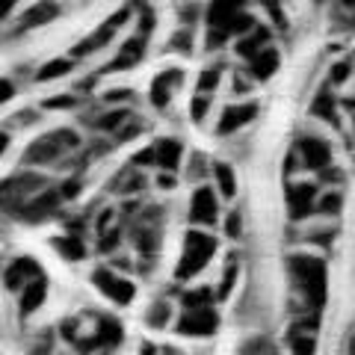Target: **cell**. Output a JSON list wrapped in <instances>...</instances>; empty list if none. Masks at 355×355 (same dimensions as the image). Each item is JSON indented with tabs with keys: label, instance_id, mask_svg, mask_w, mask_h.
<instances>
[{
	"label": "cell",
	"instance_id": "obj_35",
	"mask_svg": "<svg viewBox=\"0 0 355 355\" xmlns=\"http://www.w3.org/2000/svg\"><path fill=\"white\" fill-rule=\"evenodd\" d=\"M169 51H178V53H193V30H175L172 39H169Z\"/></svg>",
	"mask_w": 355,
	"mask_h": 355
},
{
	"label": "cell",
	"instance_id": "obj_51",
	"mask_svg": "<svg viewBox=\"0 0 355 355\" xmlns=\"http://www.w3.org/2000/svg\"><path fill=\"white\" fill-rule=\"evenodd\" d=\"M347 349H349V352H355V335L349 338V347H347Z\"/></svg>",
	"mask_w": 355,
	"mask_h": 355
},
{
	"label": "cell",
	"instance_id": "obj_20",
	"mask_svg": "<svg viewBox=\"0 0 355 355\" xmlns=\"http://www.w3.org/2000/svg\"><path fill=\"white\" fill-rule=\"evenodd\" d=\"M62 12L60 3H53V0H39V3H33L30 9H24L18 18V30H39L44 24H51V21H57Z\"/></svg>",
	"mask_w": 355,
	"mask_h": 355
},
{
	"label": "cell",
	"instance_id": "obj_52",
	"mask_svg": "<svg viewBox=\"0 0 355 355\" xmlns=\"http://www.w3.org/2000/svg\"><path fill=\"white\" fill-rule=\"evenodd\" d=\"M317 3H323V0H317Z\"/></svg>",
	"mask_w": 355,
	"mask_h": 355
},
{
	"label": "cell",
	"instance_id": "obj_38",
	"mask_svg": "<svg viewBox=\"0 0 355 355\" xmlns=\"http://www.w3.org/2000/svg\"><path fill=\"white\" fill-rule=\"evenodd\" d=\"M352 77V62L349 60H338L335 65H331V71H329V83L331 86H343Z\"/></svg>",
	"mask_w": 355,
	"mask_h": 355
},
{
	"label": "cell",
	"instance_id": "obj_24",
	"mask_svg": "<svg viewBox=\"0 0 355 355\" xmlns=\"http://www.w3.org/2000/svg\"><path fill=\"white\" fill-rule=\"evenodd\" d=\"M246 65H249L252 80H270V77L279 71V65H282V53L275 51L272 44H266V48L254 53V57H252Z\"/></svg>",
	"mask_w": 355,
	"mask_h": 355
},
{
	"label": "cell",
	"instance_id": "obj_23",
	"mask_svg": "<svg viewBox=\"0 0 355 355\" xmlns=\"http://www.w3.org/2000/svg\"><path fill=\"white\" fill-rule=\"evenodd\" d=\"M272 42V30L270 27H261V24H254L249 33H243V36H237V44H234V51H237V57L240 60H252L258 51H263L266 44Z\"/></svg>",
	"mask_w": 355,
	"mask_h": 355
},
{
	"label": "cell",
	"instance_id": "obj_1",
	"mask_svg": "<svg viewBox=\"0 0 355 355\" xmlns=\"http://www.w3.org/2000/svg\"><path fill=\"white\" fill-rule=\"evenodd\" d=\"M287 275H291L293 287V302L299 314L308 311H323L326 293H329V275H326V261L308 252H296L287 258Z\"/></svg>",
	"mask_w": 355,
	"mask_h": 355
},
{
	"label": "cell",
	"instance_id": "obj_8",
	"mask_svg": "<svg viewBox=\"0 0 355 355\" xmlns=\"http://www.w3.org/2000/svg\"><path fill=\"white\" fill-rule=\"evenodd\" d=\"M92 284L116 305H130L133 296H137V284L125 275H119L116 270H110V266H98L92 272Z\"/></svg>",
	"mask_w": 355,
	"mask_h": 355
},
{
	"label": "cell",
	"instance_id": "obj_50",
	"mask_svg": "<svg viewBox=\"0 0 355 355\" xmlns=\"http://www.w3.org/2000/svg\"><path fill=\"white\" fill-rule=\"evenodd\" d=\"M343 110L352 116V125H355V101H343Z\"/></svg>",
	"mask_w": 355,
	"mask_h": 355
},
{
	"label": "cell",
	"instance_id": "obj_31",
	"mask_svg": "<svg viewBox=\"0 0 355 355\" xmlns=\"http://www.w3.org/2000/svg\"><path fill=\"white\" fill-rule=\"evenodd\" d=\"M142 187H146V178L139 175V166H128L125 172H121L116 181H113V190L116 193H121V196H130V193H139Z\"/></svg>",
	"mask_w": 355,
	"mask_h": 355
},
{
	"label": "cell",
	"instance_id": "obj_2",
	"mask_svg": "<svg viewBox=\"0 0 355 355\" xmlns=\"http://www.w3.org/2000/svg\"><path fill=\"white\" fill-rule=\"evenodd\" d=\"M207 39H205V48L207 51H219L225 48L231 39L249 33L258 21L249 12V0H210L207 3Z\"/></svg>",
	"mask_w": 355,
	"mask_h": 355
},
{
	"label": "cell",
	"instance_id": "obj_19",
	"mask_svg": "<svg viewBox=\"0 0 355 355\" xmlns=\"http://www.w3.org/2000/svg\"><path fill=\"white\" fill-rule=\"evenodd\" d=\"M184 160V146L178 139H154L151 142V163L154 169H166V172H175Z\"/></svg>",
	"mask_w": 355,
	"mask_h": 355
},
{
	"label": "cell",
	"instance_id": "obj_21",
	"mask_svg": "<svg viewBox=\"0 0 355 355\" xmlns=\"http://www.w3.org/2000/svg\"><path fill=\"white\" fill-rule=\"evenodd\" d=\"M36 275H42V266L33 261V258H15L12 263L6 266V272H3V284H6V291H21L27 282H33Z\"/></svg>",
	"mask_w": 355,
	"mask_h": 355
},
{
	"label": "cell",
	"instance_id": "obj_32",
	"mask_svg": "<svg viewBox=\"0 0 355 355\" xmlns=\"http://www.w3.org/2000/svg\"><path fill=\"white\" fill-rule=\"evenodd\" d=\"M128 119H130V107H116V110H107V113L95 121V128L101 133H116Z\"/></svg>",
	"mask_w": 355,
	"mask_h": 355
},
{
	"label": "cell",
	"instance_id": "obj_28",
	"mask_svg": "<svg viewBox=\"0 0 355 355\" xmlns=\"http://www.w3.org/2000/svg\"><path fill=\"white\" fill-rule=\"evenodd\" d=\"M340 210H343V193L340 190H326V193L317 196V202H314V214L317 216L335 219V216H340Z\"/></svg>",
	"mask_w": 355,
	"mask_h": 355
},
{
	"label": "cell",
	"instance_id": "obj_15",
	"mask_svg": "<svg viewBox=\"0 0 355 355\" xmlns=\"http://www.w3.org/2000/svg\"><path fill=\"white\" fill-rule=\"evenodd\" d=\"M261 107L254 101H246V104H228L225 110H222V116L216 121V133L219 137H231V133H237L240 128L252 125L254 119H258Z\"/></svg>",
	"mask_w": 355,
	"mask_h": 355
},
{
	"label": "cell",
	"instance_id": "obj_7",
	"mask_svg": "<svg viewBox=\"0 0 355 355\" xmlns=\"http://www.w3.org/2000/svg\"><path fill=\"white\" fill-rule=\"evenodd\" d=\"M317 338H320V311H308V314L293 317L291 329H287V343L299 355L317 352Z\"/></svg>",
	"mask_w": 355,
	"mask_h": 355
},
{
	"label": "cell",
	"instance_id": "obj_41",
	"mask_svg": "<svg viewBox=\"0 0 355 355\" xmlns=\"http://www.w3.org/2000/svg\"><path fill=\"white\" fill-rule=\"evenodd\" d=\"M243 352H275V343L272 340H266V338H252V340H246L243 343Z\"/></svg>",
	"mask_w": 355,
	"mask_h": 355
},
{
	"label": "cell",
	"instance_id": "obj_43",
	"mask_svg": "<svg viewBox=\"0 0 355 355\" xmlns=\"http://www.w3.org/2000/svg\"><path fill=\"white\" fill-rule=\"evenodd\" d=\"M317 184H343V172L340 169H331V166H326V169L317 172Z\"/></svg>",
	"mask_w": 355,
	"mask_h": 355
},
{
	"label": "cell",
	"instance_id": "obj_44",
	"mask_svg": "<svg viewBox=\"0 0 355 355\" xmlns=\"http://www.w3.org/2000/svg\"><path fill=\"white\" fill-rule=\"evenodd\" d=\"M12 98H15V83L9 77H0V107L6 101H12Z\"/></svg>",
	"mask_w": 355,
	"mask_h": 355
},
{
	"label": "cell",
	"instance_id": "obj_17",
	"mask_svg": "<svg viewBox=\"0 0 355 355\" xmlns=\"http://www.w3.org/2000/svg\"><path fill=\"white\" fill-rule=\"evenodd\" d=\"M146 44H148V36L142 33H133V36L121 44V51L113 57V62L104 65V74H116V71H128L133 65H139V60L146 57Z\"/></svg>",
	"mask_w": 355,
	"mask_h": 355
},
{
	"label": "cell",
	"instance_id": "obj_48",
	"mask_svg": "<svg viewBox=\"0 0 355 355\" xmlns=\"http://www.w3.org/2000/svg\"><path fill=\"white\" fill-rule=\"evenodd\" d=\"M18 3V0H0V21H3L9 15V9H12Z\"/></svg>",
	"mask_w": 355,
	"mask_h": 355
},
{
	"label": "cell",
	"instance_id": "obj_30",
	"mask_svg": "<svg viewBox=\"0 0 355 355\" xmlns=\"http://www.w3.org/2000/svg\"><path fill=\"white\" fill-rule=\"evenodd\" d=\"M169 320H175L172 302H169V299H154V302L148 305V311H146V323L151 329H166V326H169Z\"/></svg>",
	"mask_w": 355,
	"mask_h": 355
},
{
	"label": "cell",
	"instance_id": "obj_45",
	"mask_svg": "<svg viewBox=\"0 0 355 355\" xmlns=\"http://www.w3.org/2000/svg\"><path fill=\"white\" fill-rule=\"evenodd\" d=\"M133 98H137V95H133L130 92V89H116V92H107L104 95V104H113V101H133Z\"/></svg>",
	"mask_w": 355,
	"mask_h": 355
},
{
	"label": "cell",
	"instance_id": "obj_27",
	"mask_svg": "<svg viewBox=\"0 0 355 355\" xmlns=\"http://www.w3.org/2000/svg\"><path fill=\"white\" fill-rule=\"evenodd\" d=\"M74 71V60L71 57H57V60H48L36 71V80L39 83H48V80H60V77H69Z\"/></svg>",
	"mask_w": 355,
	"mask_h": 355
},
{
	"label": "cell",
	"instance_id": "obj_33",
	"mask_svg": "<svg viewBox=\"0 0 355 355\" xmlns=\"http://www.w3.org/2000/svg\"><path fill=\"white\" fill-rule=\"evenodd\" d=\"M222 86V65H207V69L198 71V95H214L216 89Z\"/></svg>",
	"mask_w": 355,
	"mask_h": 355
},
{
	"label": "cell",
	"instance_id": "obj_4",
	"mask_svg": "<svg viewBox=\"0 0 355 355\" xmlns=\"http://www.w3.org/2000/svg\"><path fill=\"white\" fill-rule=\"evenodd\" d=\"M77 148H80V137L71 128H57L30 142L24 151V166H51Z\"/></svg>",
	"mask_w": 355,
	"mask_h": 355
},
{
	"label": "cell",
	"instance_id": "obj_42",
	"mask_svg": "<svg viewBox=\"0 0 355 355\" xmlns=\"http://www.w3.org/2000/svg\"><path fill=\"white\" fill-rule=\"evenodd\" d=\"M222 228H225L228 237H240L243 234V225H240V214H237V210H231V214L225 216V225H222Z\"/></svg>",
	"mask_w": 355,
	"mask_h": 355
},
{
	"label": "cell",
	"instance_id": "obj_18",
	"mask_svg": "<svg viewBox=\"0 0 355 355\" xmlns=\"http://www.w3.org/2000/svg\"><path fill=\"white\" fill-rule=\"evenodd\" d=\"M181 83H184V71L181 69H166V71H160L151 80V104L157 107V110H169L172 98H175L178 89H181Z\"/></svg>",
	"mask_w": 355,
	"mask_h": 355
},
{
	"label": "cell",
	"instance_id": "obj_22",
	"mask_svg": "<svg viewBox=\"0 0 355 355\" xmlns=\"http://www.w3.org/2000/svg\"><path fill=\"white\" fill-rule=\"evenodd\" d=\"M18 293H21L18 296L21 317H30V314H36V311L44 305V299H48V282H44V275H36V279L27 282Z\"/></svg>",
	"mask_w": 355,
	"mask_h": 355
},
{
	"label": "cell",
	"instance_id": "obj_3",
	"mask_svg": "<svg viewBox=\"0 0 355 355\" xmlns=\"http://www.w3.org/2000/svg\"><path fill=\"white\" fill-rule=\"evenodd\" d=\"M214 254H216V237L202 225L190 228L184 237V254L175 266V279H181V282L193 279V275H198L210 261H214Z\"/></svg>",
	"mask_w": 355,
	"mask_h": 355
},
{
	"label": "cell",
	"instance_id": "obj_26",
	"mask_svg": "<svg viewBox=\"0 0 355 355\" xmlns=\"http://www.w3.org/2000/svg\"><path fill=\"white\" fill-rule=\"evenodd\" d=\"M53 249H57L65 261H83L86 258V243H83V237L77 234V231L57 237L53 240Z\"/></svg>",
	"mask_w": 355,
	"mask_h": 355
},
{
	"label": "cell",
	"instance_id": "obj_6",
	"mask_svg": "<svg viewBox=\"0 0 355 355\" xmlns=\"http://www.w3.org/2000/svg\"><path fill=\"white\" fill-rule=\"evenodd\" d=\"M128 21H130V9L125 6V9H119V12H116L113 18H110V21H104V24L98 27V30L92 33V36H86L83 42H77L74 48H71V60L92 57V53H98L101 48H107V44L116 39V33H119L121 27H125Z\"/></svg>",
	"mask_w": 355,
	"mask_h": 355
},
{
	"label": "cell",
	"instance_id": "obj_10",
	"mask_svg": "<svg viewBox=\"0 0 355 355\" xmlns=\"http://www.w3.org/2000/svg\"><path fill=\"white\" fill-rule=\"evenodd\" d=\"M121 338H125V329L116 317H95L92 331L80 338L77 349H116Z\"/></svg>",
	"mask_w": 355,
	"mask_h": 355
},
{
	"label": "cell",
	"instance_id": "obj_9",
	"mask_svg": "<svg viewBox=\"0 0 355 355\" xmlns=\"http://www.w3.org/2000/svg\"><path fill=\"white\" fill-rule=\"evenodd\" d=\"M178 331L187 338H210L219 329V314L210 305H196V308H184V314L178 317Z\"/></svg>",
	"mask_w": 355,
	"mask_h": 355
},
{
	"label": "cell",
	"instance_id": "obj_39",
	"mask_svg": "<svg viewBox=\"0 0 355 355\" xmlns=\"http://www.w3.org/2000/svg\"><path fill=\"white\" fill-rule=\"evenodd\" d=\"M214 291H207V287H202V291H190V293H184V308H196V305H210L214 302Z\"/></svg>",
	"mask_w": 355,
	"mask_h": 355
},
{
	"label": "cell",
	"instance_id": "obj_49",
	"mask_svg": "<svg viewBox=\"0 0 355 355\" xmlns=\"http://www.w3.org/2000/svg\"><path fill=\"white\" fill-rule=\"evenodd\" d=\"M335 9H338V12H352V9H355V0H338Z\"/></svg>",
	"mask_w": 355,
	"mask_h": 355
},
{
	"label": "cell",
	"instance_id": "obj_12",
	"mask_svg": "<svg viewBox=\"0 0 355 355\" xmlns=\"http://www.w3.org/2000/svg\"><path fill=\"white\" fill-rule=\"evenodd\" d=\"M190 222L193 225L210 228L219 222V193L214 187H196V193L190 198Z\"/></svg>",
	"mask_w": 355,
	"mask_h": 355
},
{
	"label": "cell",
	"instance_id": "obj_5",
	"mask_svg": "<svg viewBox=\"0 0 355 355\" xmlns=\"http://www.w3.org/2000/svg\"><path fill=\"white\" fill-rule=\"evenodd\" d=\"M44 187H48V181L36 172H21V175L6 178V181H0V210L15 216L21 205L36 196L39 190H44Z\"/></svg>",
	"mask_w": 355,
	"mask_h": 355
},
{
	"label": "cell",
	"instance_id": "obj_40",
	"mask_svg": "<svg viewBox=\"0 0 355 355\" xmlns=\"http://www.w3.org/2000/svg\"><path fill=\"white\" fill-rule=\"evenodd\" d=\"M42 107L44 110H74V107H80V98L77 95H57V98H48Z\"/></svg>",
	"mask_w": 355,
	"mask_h": 355
},
{
	"label": "cell",
	"instance_id": "obj_16",
	"mask_svg": "<svg viewBox=\"0 0 355 355\" xmlns=\"http://www.w3.org/2000/svg\"><path fill=\"white\" fill-rule=\"evenodd\" d=\"M160 228H163V222L154 219V216H142V219L133 222V228H130V243L137 246L139 254L151 258V254L160 249Z\"/></svg>",
	"mask_w": 355,
	"mask_h": 355
},
{
	"label": "cell",
	"instance_id": "obj_11",
	"mask_svg": "<svg viewBox=\"0 0 355 355\" xmlns=\"http://www.w3.org/2000/svg\"><path fill=\"white\" fill-rule=\"evenodd\" d=\"M296 157L299 163L305 166V169L311 172H320V169H326V166H331V146L323 139V137H314V133H308V137H299L296 142Z\"/></svg>",
	"mask_w": 355,
	"mask_h": 355
},
{
	"label": "cell",
	"instance_id": "obj_36",
	"mask_svg": "<svg viewBox=\"0 0 355 355\" xmlns=\"http://www.w3.org/2000/svg\"><path fill=\"white\" fill-rule=\"evenodd\" d=\"M234 282H237V263L231 261L225 270H222V282L216 287V299H228V293L234 291Z\"/></svg>",
	"mask_w": 355,
	"mask_h": 355
},
{
	"label": "cell",
	"instance_id": "obj_34",
	"mask_svg": "<svg viewBox=\"0 0 355 355\" xmlns=\"http://www.w3.org/2000/svg\"><path fill=\"white\" fill-rule=\"evenodd\" d=\"M258 6H263L266 18L272 21V30H279V33L287 30V12H284L282 0H258Z\"/></svg>",
	"mask_w": 355,
	"mask_h": 355
},
{
	"label": "cell",
	"instance_id": "obj_47",
	"mask_svg": "<svg viewBox=\"0 0 355 355\" xmlns=\"http://www.w3.org/2000/svg\"><path fill=\"white\" fill-rule=\"evenodd\" d=\"M9 146H12V137H9V133H3V130H0V157H3V154L9 151Z\"/></svg>",
	"mask_w": 355,
	"mask_h": 355
},
{
	"label": "cell",
	"instance_id": "obj_46",
	"mask_svg": "<svg viewBox=\"0 0 355 355\" xmlns=\"http://www.w3.org/2000/svg\"><path fill=\"white\" fill-rule=\"evenodd\" d=\"M157 187H163V190H172V187H178V178L172 172L160 169V178H157Z\"/></svg>",
	"mask_w": 355,
	"mask_h": 355
},
{
	"label": "cell",
	"instance_id": "obj_14",
	"mask_svg": "<svg viewBox=\"0 0 355 355\" xmlns=\"http://www.w3.org/2000/svg\"><path fill=\"white\" fill-rule=\"evenodd\" d=\"M62 202H65V198H62L60 190H48V187H44V190H39L36 196L27 198V202L21 205V210L15 216L24 219V222H42V219H48Z\"/></svg>",
	"mask_w": 355,
	"mask_h": 355
},
{
	"label": "cell",
	"instance_id": "obj_25",
	"mask_svg": "<svg viewBox=\"0 0 355 355\" xmlns=\"http://www.w3.org/2000/svg\"><path fill=\"white\" fill-rule=\"evenodd\" d=\"M311 116L320 119V121H331V125H338V98H335V86L331 83L317 89L314 101H311Z\"/></svg>",
	"mask_w": 355,
	"mask_h": 355
},
{
	"label": "cell",
	"instance_id": "obj_37",
	"mask_svg": "<svg viewBox=\"0 0 355 355\" xmlns=\"http://www.w3.org/2000/svg\"><path fill=\"white\" fill-rule=\"evenodd\" d=\"M210 113V95H198L193 98V104H190V119H193V125H202V121L207 119Z\"/></svg>",
	"mask_w": 355,
	"mask_h": 355
},
{
	"label": "cell",
	"instance_id": "obj_13",
	"mask_svg": "<svg viewBox=\"0 0 355 355\" xmlns=\"http://www.w3.org/2000/svg\"><path fill=\"white\" fill-rule=\"evenodd\" d=\"M320 196V184H308V181H291L287 184V216L291 219H305L314 214V202Z\"/></svg>",
	"mask_w": 355,
	"mask_h": 355
},
{
	"label": "cell",
	"instance_id": "obj_29",
	"mask_svg": "<svg viewBox=\"0 0 355 355\" xmlns=\"http://www.w3.org/2000/svg\"><path fill=\"white\" fill-rule=\"evenodd\" d=\"M214 181H216L219 198H234L237 196V178H234V169H231L228 163H214Z\"/></svg>",
	"mask_w": 355,
	"mask_h": 355
}]
</instances>
